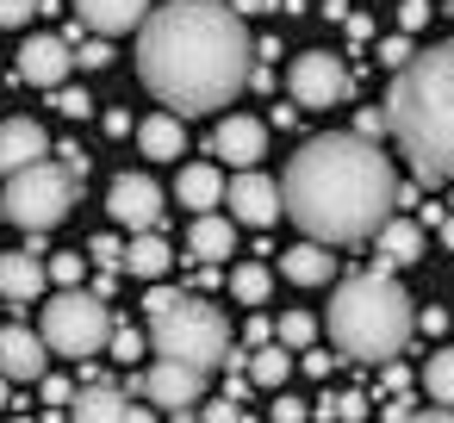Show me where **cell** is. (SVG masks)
<instances>
[{
    "label": "cell",
    "mask_w": 454,
    "mask_h": 423,
    "mask_svg": "<svg viewBox=\"0 0 454 423\" xmlns=\"http://www.w3.org/2000/svg\"><path fill=\"white\" fill-rule=\"evenodd\" d=\"M274 336H280L286 349H311V336H317V317H311V311H286V317L274 324Z\"/></svg>",
    "instance_id": "83f0119b"
},
{
    "label": "cell",
    "mask_w": 454,
    "mask_h": 423,
    "mask_svg": "<svg viewBox=\"0 0 454 423\" xmlns=\"http://www.w3.org/2000/svg\"><path fill=\"white\" fill-rule=\"evenodd\" d=\"M423 392H429L435 404H454V349H435V355L423 361Z\"/></svg>",
    "instance_id": "4316f807"
},
{
    "label": "cell",
    "mask_w": 454,
    "mask_h": 423,
    "mask_svg": "<svg viewBox=\"0 0 454 423\" xmlns=\"http://www.w3.org/2000/svg\"><path fill=\"white\" fill-rule=\"evenodd\" d=\"M88 255H94L100 268H125V243H119V237H94V243H88Z\"/></svg>",
    "instance_id": "e575fe53"
},
{
    "label": "cell",
    "mask_w": 454,
    "mask_h": 423,
    "mask_svg": "<svg viewBox=\"0 0 454 423\" xmlns=\"http://www.w3.org/2000/svg\"><path fill=\"white\" fill-rule=\"evenodd\" d=\"M355 131H367V137H380V131H392V125H386V106H367V113L355 119Z\"/></svg>",
    "instance_id": "f35d334b"
},
{
    "label": "cell",
    "mask_w": 454,
    "mask_h": 423,
    "mask_svg": "<svg viewBox=\"0 0 454 423\" xmlns=\"http://www.w3.org/2000/svg\"><path fill=\"white\" fill-rule=\"evenodd\" d=\"M69 69H75V51H69V38H26L20 44V82H32V88H63L69 82Z\"/></svg>",
    "instance_id": "4fadbf2b"
},
{
    "label": "cell",
    "mask_w": 454,
    "mask_h": 423,
    "mask_svg": "<svg viewBox=\"0 0 454 423\" xmlns=\"http://www.w3.org/2000/svg\"><path fill=\"white\" fill-rule=\"evenodd\" d=\"M137 392H144L156 411H168V417H187V411H200V398H206V367H193V361H175V355H156V361L137 373Z\"/></svg>",
    "instance_id": "9c48e42d"
},
{
    "label": "cell",
    "mask_w": 454,
    "mask_h": 423,
    "mask_svg": "<svg viewBox=\"0 0 454 423\" xmlns=\"http://www.w3.org/2000/svg\"><path fill=\"white\" fill-rule=\"evenodd\" d=\"M224 206H231V218H237V224H249V231H268V224L286 212L280 181H268L262 168H237V181L224 187Z\"/></svg>",
    "instance_id": "30bf717a"
},
{
    "label": "cell",
    "mask_w": 454,
    "mask_h": 423,
    "mask_svg": "<svg viewBox=\"0 0 454 423\" xmlns=\"http://www.w3.org/2000/svg\"><path fill=\"white\" fill-rule=\"evenodd\" d=\"M200 417H212V423H237V417H243V411H237V392L218 398V404H200Z\"/></svg>",
    "instance_id": "74e56055"
},
{
    "label": "cell",
    "mask_w": 454,
    "mask_h": 423,
    "mask_svg": "<svg viewBox=\"0 0 454 423\" xmlns=\"http://www.w3.org/2000/svg\"><path fill=\"white\" fill-rule=\"evenodd\" d=\"M324 324H330V342H336L342 361L380 367V361H392V355L411 342L417 311H411V293H404L386 268H373V274H355V280L336 286Z\"/></svg>",
    "instance_id": "277c9868"
},
{
    "label": "cell",
    "mask_w": 454,
    "mask_h": 423,
    "mask_svg": "<svg viewBox=\"0 0 454 423\" xmlns=\"http://www.w3.org/2000/svg\"><path fill=\"white\" fill-rule=\"evenodd\" d=\"M156 0H75V20L100 38H119V32H137L150 20Z\"/></svg>",
    "instance_id": "2e32d148"
},
{
    "label": "cell",
    "mask_w": 454,
    "mask_h": 423,
    "mask_svg": "<svg viewBox=\"0 0 454 423\" xmlns=\"http://www.w3.org/2000/svg\"><path fill=\"white\" fill-rule=\"evenodd\" d=\"M299 367H305V373H317V380H324V373H330V367H336V355H305V361H299Z\"/></svg>",
    "instance_id": "f6af8a7d"
},
{
    "label": "cell",
    "mask_w": 454,
    "mask_h": 423,
    "mask_svg": "<svg viewBox=\"0 0 454 423\" xmlns=\"http://www.w3.org/2000/svg\"><path fill=\"white\" fill-rule=\"evenodd\" d=\"M212 156H224L231 168H255V162L268 156V125H262V119H243V113L218 119V131H212Z\"/></svg>",
    "instance_id": "5bb4252c"
},
{
    "label": "cell",
    "mask_w": 454,
    "mask_h": 423,
    "mask_svg": "<svg viewBox=\"0 0 454 423\" xmlns=\"http://www.w3.org/2000/svg\"><path fill=\"white\" fill-rule=\"evenodd\" d=\"M249 386H262V392H280L286 380H293V349L274 336V342H262V349H249Z\"/></svg>",
    "instance_id": "d4e9b609"
},
{
    "label": "cell",
    "mask_w": 454,
    "mask_h": 423,
    "mask_svg": "<svg viewBox=\"0 0 454 423\" xmlns=\"http://www.w3.org/2000/svg\"><path fill=\"white\" fill-rule=\"evenodd\" d=\"M51 156V137L38 119H0V175H13V168H32Z\"/></svg>",
    "instance_id": "e0dca14e"
},
{
    "label": "cell",
    "mask_w": 454,
    "mask_h": 423,
    "mask_svg": "<svg viewBox=\"0 0 454 423\" xmlns=\"http://www.w3.org/2000/svg\"><path fill=\"white\" fill-rule=\"evenodd\" d=\"M262 342H274V324L268 317H249V349H262Z\"/></svg>",
    "instance_id": "7bdbcfd3"
},
{
    "label": "cell",
    "mask_w": 454,
    "mask_h": 423,
    "mask_svg": "<svg viewBox=\"0 0 454 423\" xmlns=\"http://www.w3.org/2000/svg\"><path fill=\"white\" fill-rule=\"evenodd\" d=\"M224 175L212 168V162H193V168H181V181H175V200L187 206V212H212V206H224Z\"/></svg>",
    "instance_id": "603a6c76"
},
{
    "label": "cell",
    "mask_w": 454,
    "mask_h": 423,
    "mask_svg": "<svg viewBox=\"0 0 454 423\" xmlns=\"http://www.w3.org/2000/svg\"><path fill=\"white\" fill-rule=\"evenodd\" d=\"M423 20H429V7H423V0H404V7H398V26H404V32H417Z\"/></svg>",
    "instance_id": "ab89813d"
},
{
    "label": "cell",
    "mask_w": 454,
    "mask_h": 423,
    "mask_svg": "<svg viewBox=\"0 0 454 423\" xmlns=\"http://www.w3.org/2000/svg\"><path fill=\"white\" fill-rule=\"evenodd\" d=\"M411 57H417V51H411V32H398V38H386V44H380V63H386V69H404Z\"/></svg>",
    "instance_id": "836d02e7"
},
{
    "label": "cell",
    "mask_w": 454,
    "mask_h": 423,
    "mask_svg": "<svg viewBox=\"0 0 454 423\" xmlns=\"http://www.w3.org/2000/svg\"><path fill=\"white\" fill-rule=\"evenodd\" d=\"M286 94H293L299 113H330V106H342V100H348V69H342V57H330V51L293 57Z\"/></svg>",
    "instance_id": "ba28073f"
},
{
    "label": "cell",
    "mask_w": 454,
    "mask_h": 423,
    "mask_svg": "<svg viewBox=\"0 0 454 423\" xmlns=\"http://www.w3.org/2000/svg\"><path fill=\"white\" fill-rule=\"evenodd\" d=\"M150 349L156 355H175V361H193V367H231L237 342H231V317L193 293H181L168 311L150 317Z\"/></svg>",
    "instance_id": "5b68a950"
},
{
    "label": "cell",
    "mask_w": 454,
    "mask_h": 423,
    "mask_svg": "<svg viewBox=\"0 0 454 423\" xmlns=\"http://www.w3.org/2000/svg\"><path fill=\"white\" fill-rule=\"evenodd\" d=\"M299 417H305L299 398H280V404H274V423H299Z\"/></svg>",
    "instance_id": "ee69618b"
},
{
    "label": "cell",
    "mask_w": 454,
    "mask_h": 423,
    "mask_svg": "<svg viewBox=\"0 0 454 423\" xmlns=\"http://www.w3.org/2000/svg\"><path fill=\"white\" fill-rule=\"evenodd\" d=\"M51 342H44V330H26V324H0V373H7L13 386H32V380H44V367H51Z\"/></svg>",
    "instance_id": "7c38bea8"
},
{
    "label": "cell",
    "mask_w": 454,
    "mask_h": 423,
    "mask_svg": "<svg viewBox=\"0 0 454 423\" xmlns=\"http://www.w3.org/2000/svg\"><path fill=\"white\" fill-rule=\"evenodd\" d=\"M373 243H380V268H411L423 255V224L417 218H386L373 231Z\"/></svg>",
    "instance_id": "7402d4cb"
},
{
    "label": "cell",
    "mask_w": 454,
    "mask_h": 423,
    "mask_svg": "<svg viewBox=\"0 0 454 423\" xmlns=\"http://www.w3.org/2000/svg\"><path fill=\"white\" fill-rule=\"evenodd\" d=\"M386 417H423V404H411V398H392V404H386Z\"/></svg>",
    "instance_id": "bcb514c9"
},
{
    "label": "cell",
    "mask_w": 454,
    "mask_h": 423,
    "mask_svg": "<svg viewBox=\"0 0 454 423\" xmlns=\"http://www.w3.org/2000/svg\"><path fill=\"white\" fill-rule=\"evenodd\" d=\"M69 398H75V386H69V380H44V404H57V411H63Z\"/></svg>",
    "instance_id": "b9f144b4"
},
{
    "label": "cell",
    "mask_w": 454,
    "mask_h": 423,
    "mask_svg": "<svg viewBox=\"0 0 454 423\" xmlns=\"http://www.w3.org/2000/svg\"><path fill=\"white\" fill-rule=\"evenodd\" d=\"M386 125L423 187L454 181V44L417 51L404 69H392Z\"/></svg>",
    "instance_id": "3957f363"
},
{
    "label": "cell",
    "mask_w": 454,
    "mask_h": 423,
    "mask_svg": "<svg viewBox=\"0 0 454 423\" xmlns=\"http://www.w3.org/2000/svg\"><path fill=\"white\" fill-rule=\"evenodd\" d=\"M57 162H69V168L88 181V156H82V144H57Z\"/></svg>",
    "instance_id": "60d3db41"
},
{
    "label": "cell",
    "mask_w": 454,
    "mask_h": 423,
    "mask_svg": "<svg viewBox=\"0 0 454 423\" xmlns=\"http://www.w3.org/2000/svg\"><path fill=\"white\" fill-rule=\"evenodd\" d=\"M237 13H268V7H280V0H231Z\"/></svg>",
    "instance_id": "7dc6e473"
},
{
    "label": "cell",
    "mask_w": 454,
    "mask_h": 423,
    "mask_svg": "<svg viewBox=\"0 0 454 423\" xmlns=\"http://www.w3.org/2000/svg\"><path fill=\"white\" fill-rule=\"evenodd\" d=\"M435 231H442V243H448V249H454V218H442V224H435Z\"/></svg>",
    "instance_id": "c3c4849f"
},
{
    "label": "cell",
    "mask_w": 454,
    "mask_h": 423,
    "mask_svg": "<svg viewBox=\"0 0 454 423\" xmlns=\"http://www.w3.org/2000/svg\"><path fill=\"white\" fill-rule=\"evenodd\" d=\"M51 94H57V113H63V119H88V113H94V100H88L82 88H51Z\"/></svg>",
    "instance_id": "d6a6232c"
},
{
    "label": "cell",
    "mask_w": 454,
    "mask_h": 423,
    "mask_svg": "<svg viewBox=\"0 0 454 423\" xmlns=\"http://www.w3.org/2000/svg\"><path fill=\"white\" fill-rule=\"evenodd\" d=\"M38 7H44V0H0V26H26Z\"/></svg>",
    "instance_id": "d590c367"
},
{
    "label": "cell",
    "mask_w": 454,
    "mask_h": 423,
    "mask_svg": "<svg viewBox=\"0 0 454 423\" xmlns=\"http://www.w3.org/2000/svg\"><path fill=\"white\" fill-rule=\"evenodd\" d=\"M106 212H113V224H125V231H156V224H162V187H156L150 175H119V181L106 187Z\"/></svg>",
    "instance_id": "8fae6325"
},
{
    "label": "cell",
    "mask_w": 454,
    "mask_h": 423,
    "mask_svg": "<svg viewBox=\"0 0 454 423\" xmlns=\"http://www.w3.org/2000/svg\"><path fill=\"white\" fill-rule=\"evenodd\" d=\"M75 187H82V175L69 162H51V156L32 162V168H13L7 187H0V218L20 224V231H32V237H44V231H57L69 218Z\"/></svg>",
    "instance_id": "8992f818"
},
{
    "label": "cell",
    "mask_w": 454,
    "mask_h": 423,
    "mask_svg": "<svg viewBox=\"0 0 454 423\" xmlns=\"http://www.w3.org/2000/svg\"><path fill=\"white\" fill-rule=\"evenodd\" d=\"M44 280H51V268L38 262V249H7V255H0V299H7L13 311L44 299Z\"/></svg>",
    "instance_id": "9a60e30c"
},
{
    "label": "cell",
    "mask_w": 454,
    "mask_h": 423,
    "mask_svg": "<svg viewBox=\"0 0 454 423\" xmlns=\"http://www.w3.org/2000/svg\"><path fill=\"white\" fill-rule=\"evenodd\" d=\"M280 274H286L293 286H330V274H336V255H330V243L305 237V243H293V249L280 255Z\"/></svg>",
    "instance_id": "ffe728a7"
},
{
    "label": "cell",
    "mask_w": 454,
    "mask_h": 423,
    "mask_svg": "<svg viewBox=\"0 0 454 423\" xmlns=\"http://www.w3.org/2000/svg\"><path fill=\"white\" fill-rule=\"evenodd\" d=\"M7 386H13V380H7V373H0V411H7Z\"/></svg>",
    "instance_id": "681fc988"
},
{
    "label": "cell",
    "mask_w": 454,
    "mask_h": 423,
    "mask_svg": "<svg viewBox=\"0 0 454 423\" xmlns=\"http://www.w3.org/2000/svg\"><path fill=\"white\" fill-rule=\"evenodd\" d=\"M255 75V44L231 0H162L137 26V82L181 119L231 106Z\"/></svg>",
    "instance_id": "6da1fadb"
},
{
    "label": "cell",
    "mask_w": 454,
    "mask_h": 423,
    "mask_svg": "<svg viewBox=\"0 0 454 423\" xmlns=\"http://www.w3.org/2000/svg\"><path fill=\"white\" fill-rule=\"evenodd\" d=\"M237 249V218H218V212H193V224H187V255L200 262V268H218L224 255Z\"/></svg>",
    "instance_id": "d6986e66"
},
{
    "label": "cell",
    "mask_w": 454,
    "mask_h": 423,
    "mask_svg": "<svg viewBox=\"0 0 454 423\" xmlns=\"http://www.w3.org/2000/svg\"><path fill=\"white\" fill-rule=\"evenodd\" d=\"M280 200L286 218L317 237V243H367L392 206H398V181L386 150L367 131H324L311 144H299V156L280 175Z\"/></svg>",
    "instance_id": "7a4b0ae2"
},
{
    "label": "cell",
    "mask_w": 454,
    "mask_h": 423,
    "mask_svg": "<svg viewBox=\"0 0 454 423\" xmlns=\"http://www.w3.org/2000/svg\"><path fill=\"white\" fill-rule=\"evenodd\" d=\"M268 293H274V274H268L262 262H243V268L231 274V299H237V305H268Z\"/></svg>",
    "instance_id": "484cf974"
},
{
    "label": "cell",
    "mask_w": 454,
    "mask_h": 423,
    "mask_svg": "<svg viewBox=\"0 0 454 423\" xmlns=\"http://www.w3.org/2000/svg\"><path fill=\"white\" fill-rule=\"evenodd\" d=\"M448 13H454V0H448Z\"/></svg>",
    "instance_id": "f907efd6"
},
{
    "label": "cell",
    "mask_w": 454,
    "mask_h": 423,
    "mask_svg": "<svg viewBox=\"0 0 454 423\" xmlns=\"http://www.w3.org/2000/svg\"><path fill=\"white\" fill-rule=\"evenodd\" d=\"M175 299H181V293H175V286H162V280H150V293H144V311H150V317H156V311H168V305H175Z\"/></svg>",
    "instance_id": "8d00e7d4"
},
{
    "label": "cell",
    "mask_w": 454,
    "mask_h": 423,
    "mask_svg": "<svg viewBox=\"0 0 454 423\" xmlns=\"http://www.w3.org/2000/svg\"><path fill=\"white\" fill-rule=\"evenodd\" d=\"M317 417H367V398L361 392H336V398H317Z\"/></svg>",
    "instance_id": "f546056e"
},
{
    "label": "cell",
    "mask_w": 454,
    "mask_h": 423,
    "mask_svg": "<svg viewBox=\"0 0 454 423\" xmlns=\"http://www.w3.org/2000/svg\"><path fill=\"white\" fill-rule=\"evenodd\" d=\"M106 349H113V361H125V367L144 361V336H137L131 324H113V342H106Z\"/></svg>",
    "instance_id": "f1b7e54d"
},
{
    "label": "cell",
    "mask_w": 454,
    "mask_h": 423,
    "mask_svg": "<svg viewBox=\"0 0 454 423\" xmlns=\"http://www.w3.org/2000/svg\"><path fill=\"white\" fill-rule=\"evenodd\" d=\"M69 417H82V423H137L144 404H131V392L94 380V386H82V392L69 398Z\"/></svg>",
    "instance_id": "ac0fdd59"
},
{
    "label": "cell",
    "mask_w": 454,
    "mask_h": 423,
    "mask_svg": "<svg viewBox=\"0 0 454 423\" xmlns=\"http://www.w3.org/2000/svg\"><path fill=\"white\" fill-rule=\"evenodd\" d=\"M44 342L69 361H94L106 355L113 342V311H106V293H82V286H63L51 305H44Z\"/></svg>",
    "instance_id": "52a82bcc"
},
{
    "label": "cell",
    "mask_w": 454,
    "mask_h": 423,
    "mask_svg": "<svg viewBox=\"0 0 454 423\" xmlns=\"http://www.w3.org/2000/svg\"><path fill=\"white\" fill-rule=\"evenodd\" d=\"M75 63H82V69H113V44H106V38L94 32V38H88V44L75 51Z\"/></svg>",
    "instance_id": "1f68e13d"
},
{
    "label": "cell",
    "mask_w": 454,
    "mask_h": 423,
    "mask_svg": "<svg viewBox=\"0 0 454 423\" xmlns=\"http://www.w3.org/2000/svg\"><path fill=\"white\" fill-rule=\"evenodd\" d=\"M175 268V249L156 237V231H131V243H125V274H137V280H162Z\"/></svg>",
    "instance_id": "cb8c5ba5"
},
{
    "label": "cell",
    "mask_w": 454,
    "mask_h": 423,
    "mask_svg": "<svg viewBox=\"0 0 454 423\" xmlns=\"http://www.w3.org/2000/svg\"><path fill=\"white\" fill-rule=\"evenodd\" d=\"M82 268H88V255H82V249L51 255V280H57V286H82Z\"/></svg>",
    "instance_id": "4dcf8cb0"
},
{
    "label": "cell",
    "mask_w": 454,
    "mask_h": 423,
    "mask_svg": "<svg viewBox=\"0 0 454 423\" xmlns=\"http://www.w3.org/2000/svg\"><path fill=\"white\" fill-rule=\"evenodd\" d=\"M137 150L150 156V162H175L181 150H187V125H181V113L168 106V113H150L144 125H137Z\"/></svg>",
    "instance_id": "44dd1931"
}]
</instances>
